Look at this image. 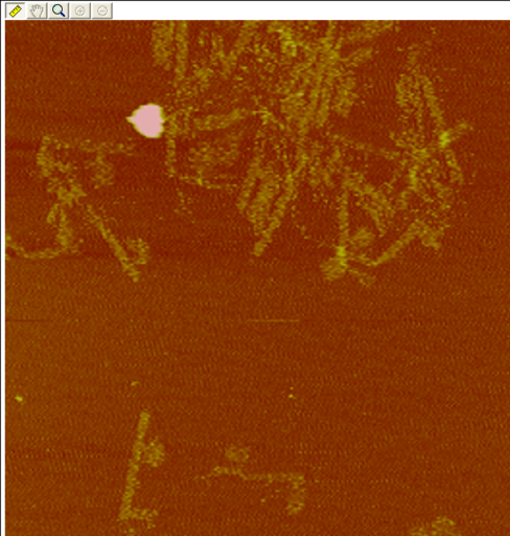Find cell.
<instances>
[{
    "label": "cell",
    "instance_id": "obj_1",
    "mask_svg": "<svg viewBox=\"0 0 510 536\" xmlns=\"http://www.w3.org/2000/svg\"><path fill=\"white\" fill-rule=\"evenodd\" d=\"M131 121L136 125L139 131L146 136L154 138L162 130L161 111L158 106L146 105L138 109Z\"/></svg>",
    "mask_w": 510,
    "mask_h": 536
},
{
    "label": "cell",
    "instance_id": "obj_2",
    "mask_svg": "<svg viewBox=\"0 0 510 536\" xmlns=\"http://www.w3.org/2000/svg\"><path fill=\"white\" fill-rule=\"evenodd\" d=\"M91 17V4L87 2L69 3V18L87 19Z\"/></svg>",
    "mask_w": 510,
    "mask_h": 536
},
{
    "label": "cell",
    "instance_id": "obj_3",
    "mask_svg": "<svg viewBox=\"0 0 510 536\" xmlns=\"http://www.w3.org/2000/svg\"><path fill=\"white\" fill-rule=\"evenodd\" d=\"M48 18H69V4L64 2L48 3Z\"/></svg>",
    "mask_w": 510,
    "mask_h": 536
},
{
    "label": "cell",
    "instance_id": "obj_4",
    "mask_svg": "<svg viewBox=\"0 0 510 536\" xmlns=\"http://www.w3.org/2000/svg\"><path fill=\"white\" fill-rule=\"evenodd\" d=\"M28 4H6V19H24L28 18Z\"/></svg>",
    "mask_w": 510,
    "mask_h": 536
},
{
    "label": "cell",
    "instance_id": "obj_5",
    "mask_svg": "<svg viewBox=\"0 0 510 536\" xmlns=\"http://www.w3.org/2000/svg\"><path fill=\"white\" fill-rule=\"evenodd\" d=\"M92 18H111L112 4L111 3H92L91 4Z\"/></svg>",
    "mask_w": 510,
    "mask_h": 536
},
{
    "label": "cell",
    "instance_id": "obj_6",
    "mask_svg": "<svg viewBox=\"0 0 510 536\" xmlns=\"http://www.w3.org/2000/svg\"><path fill=\"white\" fill-rule=\"evenodd\" d=\"M48 17V4L32 3L28 7V18H46Z\"/></svg>",
    "mask_w": 510,
    "mask_h": 536
}]
</instances>
